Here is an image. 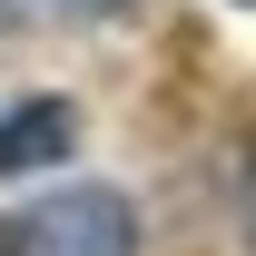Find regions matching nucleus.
I'll list each match as a JSON object with an SVG mask.
<instances>
[{
	"mask_svg": "<svg viewBox=\"0 0 256 256\" xmlns=\"http://www.w3.org/2000/svg\"><path fill=\"white\" fill-rule=\"evenodd\" d=\"M0 256H138V207L118 188H60L0 226Z\"/></svg>",
	"mask_w": 256,
	"mask_h": 256,
	"instance_id": "f257e3e1",
	"label": "nucleus"
},
{
	"mask_svg": "<svg viewBox=\"0 0 256 256\" xmlns=\"http://www.w3.org/2000/svg\"><path fill=\"white\" fill-rule=\"evenodd\" d=\"M69 138H79V108H69V98H30V108H10V118H0V178L50 168Z\"/></svg>",
	"mask_w": 256,
	"mask_h": 256,
	"instance_id": "f03ea898",
	"label": "nucleus"
},
{
	"mask_svg": "<svg viewBox=\"0 0 256 256\" xmlns=\"http://www.w3.org/2000/svg\"><path fill=\"white\" fill-rule=\"evenodd\" d=\"M50 10H79V20H118V10H138V0H50Z\"/></svg>",
	"mask_w": 256,
	"mask_h": 256,
	"instance_id": "7ed1b4c3",
	"label": "nucleus"
},
{
	"mask_svg": "<svg viewBox=\"0 0 256 256\" xmlns=\"http://www.w3.org/2000/svg\"><path fill=\"white\" fill-rule=\"evenodd\" d=\"M246 236H256V168H246Z\"/></svg>",
	"mask_w": 256,
	"mask_h": 256,
	"instance_id": "20e7f679",
	"label": "nucleus"
},
{
	"mask_svg": "<svg viewBox=\"0 0 256 256\" xmlns=\"http://www.w3.org/2000/svg\"><path fill=\"white\" fill-rule=\"evenodd\" d=\"M246 10H256V0H246Z\"/></svg>",
	"mask_w": 256,
	"mask_h": 256,
	"instance_id": "39448f33",
	"label": "nucleus"
}]
</instances>
